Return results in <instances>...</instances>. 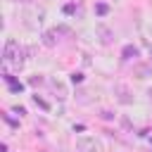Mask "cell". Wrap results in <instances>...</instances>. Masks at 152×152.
I'll return each instance as SVG.
<instances>
[{"label":"cell","mask_w":152,"mask_h":152,"mask_svg":"<svg viewBox=\"0 0 152 152\" xmlns=\"http://www.w3.org/2000/svg\"><path fill=\"white\" fill-rule=\"evenodd\" d=\"M145 33H147V36H150V38H152V19H150V21H147V26H145Z\"/></svg>","instance_id":"12"},{"label":"cell","mask_w":152,"mask_h":152,"mask_svg":"<svg viewBox=\"0 0 152 152\" xmlns=\"http://www.w3.org/2000/svg\"><path fill=\"white\" fill-rule=\"evenodd\" d=\"M52 90L57 93V97H62V100L66 97V86H64L59 78H52Z\"/></svg>","instance_id":"6"},{"label":"cell","mask_w":152,"mask_h":152,"mask_svg":"<svg viewBox=\"0 0 152 152\" xmlns=\"http://www.w3.org/2000/svg\"><path fill=\"white\" fill-rule=\"evenodd\" d=\"M21 24L28 28V31H36V28H40L43 26V21H45V12L43 10H38V7H26V10H21Z\"/></svg>","instance_id":"2"},{"label":"cell","mask_w":152,"mask_h":152,"mask_svg":"<svg viewBox=\"0 0 152 152\" xmlns=\"http://www.w3.org/2000/svg\"><path fill=\"white\" fill-rule=\"evenodd\" d=\"M2 59H5V64H12L14 69H21V66H24V48H21L17 40L10 38V40L5 43Z\"/></svg>","instance_id":"1"},{"label":"cell","mask_w":152,"mask_h":152,"mask_svg":"<svg viewBox=\"0 0 152 152\" xmlns=\"http://www.w3.org/2000/svg\"><path fill=\"white\" fill-rule=\"evenodd\" d=\"M43 43H45L48 48H55V45H57V33H55V31L43 33Z\"/></svg>","instance_id":"7"},{"label":"cell","mask_w":152,"mask_h":152,"mask_svg":"<svg viewBox=\"0 0 152 152\" xmlns=\"http://www.w3.org/2000/svg\"><path fill=\"white\" fill-rule=\"evenodd\" d=\"M135 76H138V78H150L152 71H150V66H142V64H140V66H135Z\"/></svg>","instance_id":"9"},{"label":"cell","mask_w":152,"mask_h":152,"mask_svg":"<svg viewBox=\"0 0 152 152\" xmlns=\"http://www.w3.org/2000/svg\"><path fill=\"white\" fill-rule=\"evenodd\" d=\"M121 55H124V59H133V57H138V48L135 45H126L121 50Z\"/></svg>","instance_id":"8"},{"label":"cell","mask_w":152,"mask_h":152,"mask_svg":"<svg viewBox=\"0 0 152 152\" xmlns=\"http://www.w3.org/2000/svg\"><path fill=\"white\" fill-rule=\"evenodd\" d=\"M95 33H97V38H100L102 45H109V43L114 40V31H112L109 26H104V24H97V26H95Z\"/></svg>","instance_id":"5"},{"label":"cell","mask_w":152,"mask_h":152,"mask_svg":"<svg viewBox=\"0 0 152 152\" xmlns=\"http://www.w3.org/2000/svg\"><path fill=\"white\" fill-rule=\"evenodd\" d=\"M114 95H116V100H119L121 104H131V102H133V93H131V88H128L126 83H116V86H114Z\"/></svg>","instance_id":"4"},{"label":"cell","mask_w":152,"mask_h":152,"mask_svg":"<svg viewBox=\"0 0 152 152\" xmlns=\"http://www.w3.org/2000/svg\"><path fill=\"white\" fill-rule=\"evenodd\" d=\"M40 83H43V78H40L38 74H36V76H31V86H40Z\"/></svg>","instance_id":"10"},{"label":"cell","mask_w":152,"mask_h":152,"mask_svg":"<svg viewBox=\"0 0 152 152\" xmlns=\"http://www.w3.org/2000/svg\"><path fill=\"white\" fill-rule=\"evenodd\" d=\"M76 150L78 152H104V142L95 135H81L76 140Z\"/></svg>","instance_id":"3"},{"label":"cell","mask_w":152,"mask_h":152,"mask_svg":"<svg viewBox=\"0 0 152 152\" xmlns=\"http://www.w3.org/2000/svg\"><path fill=\"white\" fill-rule=\"evenodd\" d=\"M95 10H97V14H107V5H97Z\"/></svg>","instance_id":"11"}]
</instances>
